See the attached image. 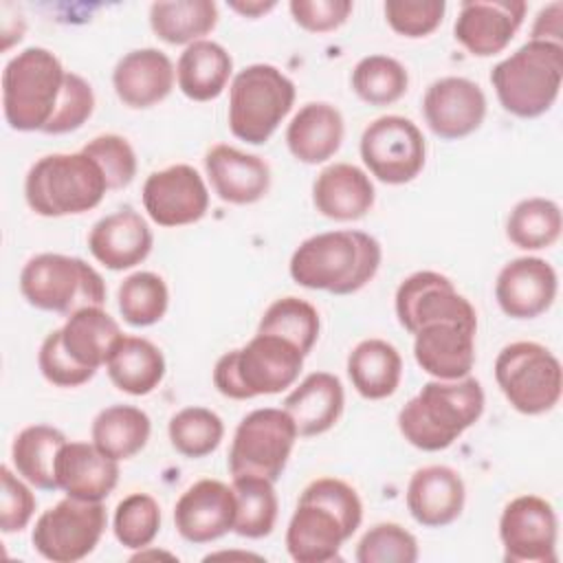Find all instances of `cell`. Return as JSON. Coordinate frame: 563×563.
<instances>
[{"instance_id": "obj_1", "label": "cell", "mask_w": 563, "mask_h": 563, "mask_svg": "<svg viewBox=\"0 0 563 563\" xmlns=\"http://www.w3.org/2000/svg\"><path fill=\"white\" fill-rule=\"evenodd\" d=\"M363 504L343 479L310 482L286 528V550L297 563H328L339 559L341 545L358 530Z\"/></svg>"}, {"instance_id": "obj_2", "label": "cell", "mask_w": 563, "mask_h": 563, "mask_svg": "<svg viewBox=\"0 0 563 563\" xmlns=\"http://www.w3.org/2000/svg\"><path fill=\"white\" fill-rule=\"evenodd\" d=\"M383 260L376 238L363 231H325L303 240L288 264L295 284L332 295H352L374 279Z\"/></svg>"}, {"instance_id": "obj_3", "label": "cell", "mask_w": 563, "mask_h": 563, "mask_svg": "<svg viewBox=\"0 0 563 563\" xmlns=\"http://www.w3.org/2000/svg\"><path fill=\"white\" fill-rule=\"evenodd\" d=\"M484 411V389L477 378L429 380L398 411L402 438L420 451L449 449Z\"/></svg>"}, {"instance_id": "obj_4", "label": "cell", "mask_w": 563, "mask_h": 563, "mask_svg": "<svg viewBox=\"0 0 563 563\" xmlns=\"http://www.w3.org/2000/svg\"><path fill=\"white\" fill-rule=\"evenodd\" d=\"M306 354L277 334H255L246 345L224 352L213 367L216 389L233 400L271 396L288 389Z\"/></svg>"}, {"instance_id": "obj_5", "label": "cell", "mask_w": 563, "mask_h": 563, "mask_svg": "<svg viewBox=\"0 0 563 563\" xmlns=\"http://www.w3.org/2000/svg\"><path fill=\"white\" fill-rule=\"evenodd\" d=\"M563 44L530 40L495 64L490 84L501 108L519 119L545 114L561 90Z\"/></svg>"}, {"instance_id": "obj_6", "label": "cell", "mask_w": 563, "mask_h": 563, "mask_svg": "<svg viewBox=\"0 0 563 563\" xmlns=\"http://www.w3.org/2000/svg\"><path fill=\"white\" fill-rule=\"evenodd\" d=\"M66 73L48 48L29 46L13 55L2 70V110L9 128L44 132L57 110Z\"/></svg>"}, {"instance_id": "obj_7", "label": "cell", "mask_w": 563, "mask_h": 563, "mask_svg": "<svg viewBox=\"0 0 563 563\" xmlns=\"http://www.w3.org/2000/svg\"><path fill=\"white\" fill-rule=\"evenodd\" d=\"M106 191L103 172L84 152L46 154L31 165L24 180L26 205L44 218L90 211L103 200Z\"/></svg>"}, {"instance_id": "obj_8", "label": "cell", "mask_w": 563, "mask_h": 563, "mask_svg": "<svg viewBox=\"0 0 563 563\" xmlns=\"http://www.w3.org/2000/svg\"><path fill=\"white\" fill-rule=\"evenodd\" d=\"M295 103V84L271 64L240 70L229 90V130L251 145L266 143Z\"/></svg>"}, {"instance_id": "obj_9", "label": "cell", "mask_w": 563, "mask_h": 563, "mask_svg": "<svg viewBox=\"0 0 563 563\" xmlns=\"http://www.w3.org/2000/svg\"><path fill=\"white\" fill-rule=\"evenodd\" d=\"M20 292L37 310L70 317L88 306H103L106 284L81 257L40 253L20 273Z\"/></svg>"}, {"instance_id": "obj_10", "label": "cell", "mask_w": 563, "mask_h": 563, "mask_svg": "<svg viewBox=\"0 0 563 563\" xmlns=\"http://www.w3.org/2000/svg\"><path fill=\"white\" fill-rule=\"evenodd\" d=\"M495 380L512 409L526 416L552 411L563 391L559 358L541 343L515 341L495 358Z\"/></svg>"}, {"instance_id": "obj_11", "label": "cell", "mask_w": 563, "mask_h": 563, "mask_svg": "<svg viewBox=\"0 0 563 563\" xmlns=\"http://www.w3.org/2000/svg\"><path fill=\"white\" fill-rule=\"evenodd\" d=\"M297 435V427L284 409L264 407L246 413L231 440V475H260L277 482L288 464Z\"/></svg>"}, {"instance_id": "obj_12", "label": "cell", "mask_w": 563, "mask_h": 563, "mask_svg": "<svg viewBox=\"0 0 563 563\" xmlns=\"http://www.w3.org/2000/svg\"><path fill=\"white\" fill-rule=\"evenodd\" d=\"M108 517L101 501L64 497L44 510L33 528V548L53 563H75L86 559L99 543Z\"/></svg>"}, {"instance_id": "obj_13", "label": "cell", "mask_w": 563, "mask_h": 563, "mask_svg": "<svg viewBox=\"0 0 563 563\" xmlns=\"http://www.w3.org/2000/svg\"><path fill=\"white\" fill-rule=\"evenodd\" d=\"M361 158L380 183L405 185L422 172L427 143L411 119L387 114L363 130Z\"/></svg>"}, {"instance_id": "obj_14", "label": "cell", "mask_w": 563, "mask_h": 563, "mask_svg": "<svg viewBox=\"0 0 563 563\" xmlns=\"http://www.w3.org/2000/svg\"><path fill=\"white\" fill-rule=\"evenodd\" d=\"M556 512L539 495L510 499L499 517V539L506 563L556 561Z\"/></svg>"}, {"instance_id": "obj_15", "label": "cell", "mask_w": 563, "mask_h": 563, "mask_svg": "<svg viewBox=\"0 0 563 563\" xmlns=\"http://www.w3.org/2000/svg\"><path fill=\"white\" fill-rule=\"evenodd\" d=\"M398 323L416 334L433 321H460L477 325V314L471 301L460 295L453 282L435 271H418L400 282L396 290Z\"/></svg>"}, {"instance_id": "obj_16", "label": "cell", "mask_w": 563, "mask_h": 563, "mask_svg": "<svg viewBox=\"0 0 563 563\" xmlns=\"http://www.w3.org/2000/svg\"><path fill=\"white\" fill-rule=\"evenodd\" d=\"M143 207L158 227H185L198 222L209 209V191L202 176L185 163L152 172L143 183Z\"/></svg>"}, {"instance_id": "obj_17", "label": "cell", "mask_w": 563, "mask_h": 563, "mask_svg": "<svg viewBox=\"0 0 563 563\" xmlns=\"http://www.w3.org/2000/svg\"><path fill=\"white\" fill-rule=\"evenodd\" d=\"M422 112L435 136L455 141L473 134L482 125L486 97L482 88L466 77H442L427 88Z\"/></svg>"}, {"instance_id": "obj_18", "label": "cell", "mask_w": 563, "mask_h": 563, "mask_svg": "<svg viewBox=\"0 0 563 563\" xmlns=\"http://www.w3.org/2000/svg\"><path fill=\"white\" fill-rule=\"evenodd\" d=\"M523 15V0H464L453 33L471 55L490 57L510 44Z\"/></svg>"}, {"instance_id": "obj_19", "label": "cell", "mask_w": 563, "mask_h": 563, "mask_svg": "<svg viewBox=\"0 0 563 563\" xmlns=\"http://www.w3.org/2000/svg\"><path fill=\"white\" fill-rule=\"evenodd\" d=\"M235 493L220 479H200L191 484L174 506L178 534L189 543H211L233 530Z\"/></svg>"}, {"instance_id": "obj_20", "label": "cell", "mask_w": 563, "mask_h": 563, "mask_svg": "<svg viewBox=\"0 0 563 563\" xmlns=\"http://www.w3.org/2000/svg\"><path fill=\"white\" fill-rule=\"evenodd\" d=\"M559 279L552 264L541 257L510 260L497 275L495 299L512 319H534L556 299Z\"/></svg>"}, {"instance_id": "obj_21", "label": "cell", "mask_w": 563, "mask_h": 563, "mask_svg": "<svg viewBox=\"0 0 563 563\" xmlns=\"http://www.w3.org/2000/svg\"><path fill=\"white\" fill-rule=\"evenodd\" d=\"M477 325L460 321H433L413 336L416 363L438 380L466 378L475 363Z\"/></svg>"}, {"instance_id": "obj_22", "label": "cell", "mask_w": 563, "mask_h": 563, "mask_svg": "<svg viewBox=\"0 0 563 563\" xmlns=\"http://www.w3.org/2000/svg\"><path fill=\"white\" fill-rule=\"evenodd\" d=\"M152 242L150 224L132 207L101 218L88 233L92 257L110 271H128L141 264L150 255Z\"/></svg>"}, {"instance_id": "obj_23", "label": "cell", "mask_w": 563, "mask_h": 563, "mask_svg": "<svg viewBox=\"0 0 563 563\" xmlns=\"http://www.w3.org/2000/svg\"><path fill=\"white\" fill-rule=\"evenodd\" d=\"M466 488L457 471L444 464L418 468L407 484L409 515L424 528L453 523L464 510Z\"/></svg>"}, {"instance_id": "obj_24", "label": "cell", "mask_w": 563, "mask_h": 563, "mask_svg": "<svg viewBox=\"0 0 563 563\" xmlns=\"http://www.w3.org/2000/svg\"><path fill=\"white\" fill-rule=\"evenodd\" d=\"M205 169L218 198L229 205H253L271 187V169L264 158L224 143L207 152Z\"/></svg>"}, {"instance_id": "obj_25", "label": "cell", "mask_w": 563, "mask_h": 563, "mask_svg": "<svg viewBox=\"0 0 563 563\" xmlns=\"http://www.w3.org/2000/svg\"><path fill=\"white\" fill-rule=\"evenodd\" d=\"M57 490L73 499L103 501L119 482V462L95 444L66 442L55 460Z\"/></svg>"}, {"instance_id": "obj_26", "label": "cell", "mask_w": 563, "mask_h": 563, "mask_svg": "<svg viewBox=\"0 0 563 563\" xmlns=\"http://www.w3.org/2000/svg\"><path fill=\"white\" fill-rule=\"evenodd\" d=\"M176 70L172 59L158 48H136L125 53L114 70L112 86L128 108H152L174 88Z\"/></svg>"}, {"instance_id": "obj_27", "label": "cell", "mask_w": 563, "mask_h": 563, "mask_svg": "<svg viewBox=\"0 0 563 563\" xmlns=\"http://www.w3.org/2000/svg\"><path fill=\"white\" fill-rule=\"evenodd\" d=\"M343 405L345 391L341 380L330 372H312L284 398L282 409L292 418L301 438H312L336 424Z\"/></svg>"}, {"instance_id": "obj_28", "label": "cell", "mask_w": 563, "mask_h": 563, "mask_svg": "<svg viewBox=\"0 0 563 563\" xmlns=\"http://www.w3.org/2000/svg\"><path fill=\"white\" fill-rule=\"evenodd\" d=\"M314 209L339 222L363 218L374 205V185L369 176L350 163H334L319 172L312 183Z\"/></svg>"}, {"instance_id": "obj_29", "label": "cell", "mask_w": 563, "mask_h": 563, "mask_svg": "<svg viewBox=\"0 0 563 563\" xmlns=\"http://www.w3.org/2000/svg\"><path fill=\"white\" fill-rule=\"evenodd\" d=\"M343 132V117L332 103L310 101L288 123L286 145L297 161L317 165L339 152Z\"/></svg>"}, {"instance_id": "obj_30", "label": "cell", "mask_w": 563, "mask_h": 563, "mask_svg": "<svg viewBox=\"0 0 563 563\" xmlns=\"http://www.w3.org/2000/svg\"><path fill=\"white\" fill-rule=\"evenodd\" d=\"M233 73V59L224 46L211 40L189 44L176 64L180 92L191 101H211L222 95Z\"/></svg>"}, {"instance_id": "obj_31", "label": "cell", "mask_w": 563, "mask_h": 563, "mask_svg": "<svg viewBox=\"0 0 563 563\" xmlns=\"http://www.w3.org/2000/svg\"><path fill=\"white\" fill-rule=\"evenodd\" d=\"M106 369L117 389L130 396H145L161 385L165 376V356L152 341L123 334L114 343Z\"/></svg>"}, {"instance_id": "obj_32", "label": "cell", "mask_w": 563, "mask_h": 563, "mask_svg": "<svg viewBox=\"0 0 563 563\" xmlns=\"http://www.w3.org/2000/svg\"><path fill=\"white\" fill-rule=\"evenodd\" d=\"M59 330L66 352L79 365L90 369L106 365L114 343L123 336L119 323L103 310V306H88L73 312Z\"/></svg>"}, {"instance_id": "obj_33", "label": "cell", "mask_w": 563, "mask_h": 563, "mask_svg": "<svg viewBox=\"0 0 563 563\" xmlns=\"http://www.w3.org/2000/svg\"><path fill=\"white\" fill-rule=\"evenodd\" d=\"M347 376L363 398L383 400L400 385L402 358L391 343L365 339L356 343L347 356Z\"/></svg>"}, {"instance_id": "obj_34", "label": "cell", "mask_w": 563, "mask_h": 563, "mask_svg": "<svg viewBox=\"0 0 563 563\" xmlns=\"http://www.w3.org/2000/svg\"><path fill=\"white\" fill-rule=\"evenodd\" d=\"M152 433L150 416L132 405H112L101 409L90 429L92 444L108 457L121 462L145 449Z\"/></svg>"}, {"instance_id": "obj_35", "label": "cell", "mask_w": 563, "mask_h": 563, "mask_svg": "<svg viewBox=\"0 0 563 563\" xmlns=\"http://www.w3.org/2000/svg\"><path fill=\"white\" fill-rule=\"evenodd\" d=\"M66 442V435L55 427H24L11 444V462L15 473L40 490H57L55 460Z\"/></svg>"}, {"instance_id": "obj_36", "label": "cell", "mask_w": 563, "mask_h": 563, "mask_svg": "<svg viewBox=\"0 0 563 563\" xmlns=\"http://www.w3.org/2000/svg\"><path fill=\"white\" fill-rule=\"evenodd\" d=\"M218 24V4L211 0H174L150 7V26L167 44H194Z\"/></svg>"}, {"instance_id": "obj_37", "label": "cell", "mask_w": 563, "mask_h": 563, "mask_svg": "<svg viewBox=\"0 0 563 563\" xmlns=\"http://www.w3.org/2000/svg\"><path fill=\"white\" fill-rule=\"evenodd\" d=\"M563 216L550 198H526L512 207L506 220L508 240L523 251H539L552 246L561 238Z\"/></svg>"}, {"instance_id": "obj_38", "label": "cell", "mask_w": 563, "mask_h": 563, "mask_svg": "<svg viewBox=\"0 0 563 563\" xmlns=\"http://www.w3.org/2000/svg\"><path fill=\"white\" fill-rule=\"evenodd\" d=\"M275 482L260 477V475H242L233 477V493H235V523L233 532L246 539H262L268 537L277 521L279 501L273 488Z\"/></svg>"}, {"instance_id": "obj_39", "label": "cell", "mask_w": 563, "mask_h": 563, "mask_svg": "<svg viewBox=\"0 0 563 563\" xmlns=\"http://www.w3.org/2000/svg\"><path fill=\"white\" fill-rule=\"evenodd\" d=\"M119 312L125 323L134 328H147L161 321L167 312L169 292L161 275L152 271H139L128 275L117 292Z\"/></svg>"}, {"instance_id": "obj_40", "label": "cell", "mask_w": 563, "mask_h": 563, "mask_svg": "<svg viewBox=\"0 0 563 563\" xmlns=\"http://www.w3.org/2000/svg\"><path fill=\"white\" fill-rule=\"evenodd\" d=\"M257 332L277 334L308 354L319 339V312L299 297H282L264 310Z\"/></svg>"}, {"instance_id": "obj_41", "label": "cell", "mask_w": 563, "mask_h": 563, "mask_svg": "<svg viewBox=\"0 0 563 563\" xmlns=\"http://www.w3.org/2000/svg\"><path fill=\"white\" fill-rule=\"evenodd\" d=\"M409 86L405 66L389 55H367L352 70V88L369 106L396 103Z\"/></svg>"}, {"instance_id": "obj_42", "label": "cell", "mask_w": 563, "mask_h": 563, "mask_svg": "<svg viewBox=\"0 0 563 563\" xmlns=\"http://www.w3.org/2000/svg\"><path fill=\"white\" fill-rule=\"evenodd\" d=\"M169 442L185 457H205L213 453L224 435L222 418L207 407H185L169 418Z\"/></svg>"}, {"instance_id": "obj_43", "label": "cell", "mask_w": 563, "mask_h": 563, "mask_svg": "<svg viewBox=\"0 0 563 563\" xmlns=\"http://www.w3.org/2000/svg\"><path fill=\"white\" fill-rule=\"evenodd\" d=\"M112 530L117 541L130 550H145L161 530L158 501L147 493H132L117 504Z\"/></svg>"}, {"instance_id": "obj_44", "label": "cell", "mask_w": 563, "mask_h": 563, "mask_svg": "<svg viewBox=\"0 0 563 563\" xmlns=\"http://www.w3.org/2000/svg\"><path fill=\"white\" fill-rule=\"evenodd\" d=\"M358 563H416L418 541L400 523L385 521L372 526L356 545Z\"/></svg>"}, {"instance_id": "obj_45", "label": "cell", "mask_w": 563, "mask_h": 563, "mask_svg": "<svg viewBox=\"0 0 563 563\" xmlns=\"http://www.w3.org/2000/svg\"><path fill=\"white\" fill-rule=\"evenodd\" d=\"M81 152L99 165L108 189H123L136 176V154L128 139L119 134H99Z\"/></svg>"}, {"instance_id": "obj_46", "label": "cell", "mask_w": 563, "mask_h": 563, "mask_svg": "<svg viewBox=\"0 0 563 563\" xmlns=\"http://www.w3.org/2000/svg\"><path fill=\"white\" fill-rule=\"evenodd\" d=\"M387 24L405 37H424L433 33L446 11L444 0H387L385 2Z\"/></svg>"}, {"instance_id": "obj_47", "label": "cell", "mask_w": 563, "mask_h": 563, "mask_svg": "<svg viewBox=\"0 0 563 563\" xmlns=\"http://www.w3.org/2000/svg\"><path fill=\"white\" fill-rule=\"evenodd\" d=\"M92 110H95V92L90 84L77 73H66L57 110L48 121V125L44 128V134L75 132L90 119Z\"/></svg>"}, {"instance_id": "obj_48", "label": "cell", "mask_w": 563, "mask_h": 563, "mask_svg": "<svg viewBox=\"0 0 563 563\" xmlns=\"http://www.w3.org/2000/svg\"><path fill=\"white\" fill-rule=\"evenodd\" d=\"M37 365L42 376L57 387H79L88 383L97 369L79 365L62 343V330H53L40 345Z\"/></svg>"}, {"instance_id": "obj_49", "label": "cell", "mask_w": 563, "mask_h": 563, "mask_svg": "<svg viewBox=\"0 0 563 563\" xmlns=\"http://www.w3.org/2000/svg\"><path fill=\"white\" fill-rule=\"evenodd\" d=\"M0 528L4 534H13L29 526L37 501L31 488L7 464L0 468Z\"/></svg>"}, {"instance_id": "obj_50", "label": "cell", "mask_w": 563, "mask_h": 563, "mask_svg": "<svg viewBox=\"0 0 563 563\" xmlns=\"http://www.w3.org/2000/svg\"><path fill=\"white\" fill-rule=\"evenodd\" d=\"M354 4L350 0H292L295 22L310 33H330L345 24Z\"/></svg>"}, {"instance_id": "obj_51", "label": "cell", "mask_w": 563, "mask_h": 563, "mask_svg": "<svg viewBox=\"0 0 563 563\" xmlns=\"http://www.w3.org/2000/svg\"><path fill=\"white\" fill-rule=\"evenodd\" d=\"M561 15H563V4L552 2L545 9L537 13V20L532 24V37L530 40H545V42H556L561 44Z\"/></svg>"}, {"instance_id": "obj_52", "label": "cell", "mask_w": 563, "mask_h": 563, "mask_svg": "<svg viewBox=\"0 0 563 563\" xmlns=\"http://www.w3.org/2000/svg\"><path fill=\"white\" fill-rule=\"evenodd\" d=\"M275 0H231L229 7L233 11H238L240 15H246V18H260L264 13H268L271 9H275Z\"/></svg>"}]
</instances>
